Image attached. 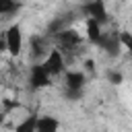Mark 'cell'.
I'll list each match as a JSON object with an SVG mask.
<instances>
[{"label": "cell", "mask_w": 132, "mask_h": 132, "mask_svg": "<svg viewBox=\"0 0 132 132\" xmlns=\"http://www.w3.org/2000/svg\"><path fill=\"white\" fill-rule=\"evenodd\" d=\"M107 80L113 82V85H122V82H124V74H122L120 70H109V72H107Z\"/></svg>", "instance_id": "4fadbf2b"}, {"label": "cell", "mask_w": 132, "mask_h": 132, "mask_svg": "<svg viewBox=\"0 0 132 132\" xmlns=\"http://www.w3.org/2000/svg\"><path fill=\"white\" fill-rule=\"evenodd\" d=\"M41 64L52 76H64V72H66V54L56 45V47L50 50V54L43 58Z\"/></svg>", "instance_id": "7a4b0ae2"}, {"label": "cell", "mask_w": 132, "mask_h": 132, "mask_svg": "<svg viewBox=\"0 0 132 132\" xmlns=\"http://www.w3.org/2000/svg\"><path fill=\"white\" fill-rule=\"evenodd\" d=\"M82 70L91 76V74H95V60H91V58H87L85 62H82Z\"/></svg>", "instance_id": "9a60e30c"}, {"label": "cell", "mask_w": 132, "mask_h": 132, "mask_svg": "<svg viewBox=\"0 0 132 132\" xmlns=\"http://www.w3.org/2000/svg\"><path fill=\"white\" fill-rule=\"evenodd\" d=\"M52 80H54V76L43 68V64H41V62H33V66H31V70H29V87H31L33 91L47 89V87L52 85Z\"/></svg>", "instance_id": "277c9868"}, {"label": "cell", "mask_w": 132, "mask_h": 132, "mask_svg": "<svg viewBox=\"0 0 132 132\" xmlns=\"http://www.w3.org/2000/svg\"><path fill=\"white\" fill-rule=\"evenodd\" d=\"M37 122H39V116L29 113V116H25V120H21L14 126V132H37Z\"/></svg>", "instance_id": "30bf717a"}, {"label": "cell", "mask_w": 132, "mask_h": 132, "mask_svg": "<svg viewBox=\"0 0 132 132\" xmlns=\"http://www.w3.org/2000/svg\"><path fill=\"white\" fill-rule=\"evenodd\" d=\"M85 27H87V33H85L87 41L93 43V45H99V41H101V37L105 33L103 31V25L99 21H95V19H85Z\"/></svg>", "instance_id": "ba28073f"}, {"label": "cell", "mask_w": 132, "mask_h": 132, "mask_svg": "<svg viewBox=\"0 0 132 132\" xmlns=\"http://www.w3.org/2000/svg\"><path fill=\"white\" fill-rule=\"evenodd\" d=\"M80 10L87 14L85 19H95V21H99L101 25H105V23L109 21V12H107L103 0H87V2H82Z\"/></svg>", "instance_id": "5b68a950"}, {"label": "cell", "mask_w": 132, "mask_h": 132, "mask_svg": "<svg viewBox=\"0 0 132 132\" xmlns=\"http://www.w3.org/2000/svg\"><path fill=\"white\" fill-rule=\"evenodd\" d=\"M54 39H56V43H58V47L64 52V54H70V52H74V50H78L80 45H82V41L87 39V37H82L78 31H74V29H64V31H60L58 35H54Z\"/></svg>", "instance_id": "3957f363"}, {"label": "cell", "mask_w": 132, "mask_h": 132, "mask_svg": "<svg viewBox=\"0 0 132 132\" xmlns=\"http://www.w3.org/2000/svg\"><path fill=\"white\" fill-rule=\"evenodd\" d=\"M23 43L25 41H23V29H21V25L19 23L8 25V29L4 31V47H6V52L12 58H16L23 52Z\"/></svg>", "instance_id": "6da1fadb"}, {"label": "cell", "mask_w": 132, "mask_h": 132, "mask_svg": "<svg viewBox=\"0 0 132 132\" xmlns=\"http://www.w3.org/2000/svg\"><path fill=\"white\" fill-rule=\"evenodd\" d=\"M120 43H122V47H124L128 54H132V33H130V31H126V29L120 31Z\"/></svg>", "instance_id": "7c38bea8"}, {"label": "cell", "mask_w": 132, "mask_h": 132, "mask_svg": "<svg viewBox=\"0 0 132 132\" xmlns=\"http://www.w3.org/2000/svg\"><path fill=\"white\" fill-rule=\"evenodd\" d=\"M21 10L19 4H14L12 0H0V14L2 16H10V14H16Z\"/></svg>", "instance_id": "8fae6325"}, {"label": "cell", "mask_w": 132, "mask_h": 132, "mask_svg": "<svg viewBox=\"0 0 132 132\" xmlns=\"http://www.w3.org/2000/svg\"><path fill=\"white\" fill-rule=\"evenodd\" d=\"M97 47H101L109 58H116L120 54V47H122V43H120V31L118 33H103V37H101V41H99Z\"/></svg>", "instance_id": "52a82bcc"}, {"label": "cell", "mask_w": 132, "mask_h": 132, "mask_svg": "<svg viewBox=\"0 0 132 132\" xmlns=\"http://www.w3.org/2000/svg\"><path fill=\"white\" fill-rule=\"evenodd\" d=\"M12 2H14V4H19V6H21V8H23V6H25V2H27V0H12Z\"/></svg>", "instance_id": "2e32d148"}, {"label": "cell", "mask_w": 132, "mask_h": 132, "mask_svg": "<svg viewBox=\"0 0 132 132\" xmlns=\"http://www.w3.org/2000/svg\"><path fill=\"white\" fill-rule=\"evenodd\" d=\"M82 95H85V91H68V89H64V97L70 99V101H78V99H82Z\"/></svg>", "instance_id": "5bb4252c"}, {"label": "cell", "mask_w": 132, "mask_h": 132, "mask_svg": "<svg viewBox=\"0 0 132 132\" xmlns=\"http://www.w3.org/2000/svg\"><path fill=\"white\" fill-rule=\"evenodd\" d=\"M62 78H64V89H68V91H85L89 74L85 70H66Z\"/></svg>", "instance_id": "8992f818"}, {"label": "cell", "mask_w": 132, "mask_h": 132, "mask_svg": "<svg viewBox=\"0 0 132 132\" xmlns=\"http://www.w3.org/2000/svg\"><path fill=\"white\" fill-rule=\"evenodd\" d=\"M58 130H60V120L56 116H39L37 132H58Z\"/></svg>", "instance_id": "9c48e42d"}]
</instances>
